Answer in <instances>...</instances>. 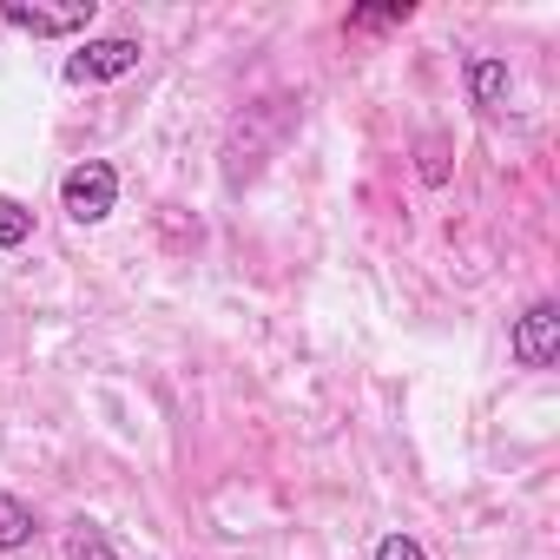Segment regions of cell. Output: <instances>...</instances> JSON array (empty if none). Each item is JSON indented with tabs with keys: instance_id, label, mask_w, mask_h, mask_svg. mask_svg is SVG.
Listing matches in <instances>:
<instances>
[{
	"instance_id": "1",
	"label": "cell",
	"mask_w": 560,
	"mask_h": 560,
	"mask_svg": "<svg viewBox=\"0 0 560 560\" xmlns=\"http://www.w3.org/2000/svg\"><path fill=\"white\" fill-rule=\"evenodd\" d=\"M298 126V100H264V106H244V119L231 126V139H224V185L231 191H244L257 172H264V159L277 152V139H284Z\"/></svg>"
},
{
	"instance_id": "5",
	"label": "cell",
	"mask_w": 560,
	"mask_h": 560,
	"mask_svg": "<svg viewBox=\"0 0 560 560\" xmlns=\"http://www.w3.org/2000/svg\"><path fill=\"white\" fill-rule=\"evenodd\" d=\"M139 60H145V47H139V40L106 34V40H86L80 54H67V80H73V86H106V80H126Z\"/></svg>"
},
{
	"instance_id": "3",
	"label": "cell",
	"mask_w": 560,
	"mask_h": 560,
	"mask_svg": "<svg viewBox=\"0 0 560 560\" xmlns=\"http://www.w3.org/2000/svg\"><path fill=\"white\" fill-rule=\"evenodd\" d=\"M508 357H514L521 370H553V363H560V304H553V298H540V304H527V311L514 317Z\"/></svg>"
},
{
	"instance_id": "9",
	"label": "cell",
	"mask_w": 560,
	"mask_h": 560,
	"mask_svg": "<svg viewBox=\"0 0 560 560\" xmlns=\"http://www.w3.org/2000/svg\"><path fill=\"white\" fill-rule=\"evenodd\" d=\"M416 8L409 0H389V8H357L350 21H343V34H389V27H402Z\"/></svg>"
},
{
	"instance_id": "7",
	"label": "cell",
	"mask_w": 560,
	"mask_h": 560,
	"mask_svg": "<svg viewBox=\"0 0 560 560\" xmlns=\"http://www.w3.org/2000/svg\"><path fill=\"white\" fill-rule=\"evenodd\" d=\"M34 534H40L34 508H27L21 494H8V488H0V553H21V547H27Z\"/></svg>"
},
{
	"instance_id": "12",
	"label": "cell",
	"mask_w": 560,
	"mask_h": 560,
	"mask_svg": "<svg viewBox=\"0 0 560 560\" xmlns=\"http://www.w3.org/2000/svg\"><path fill=\"white\" fill-rule=\"evenodd\" d=\"M422 178H429V185H442V178H448V159H442V145H429V152H422Z\"/></svg>"
},
{
	"instance_id": "10",
	"label": "cell",
	"mask_w": 560,
	"mask_h": 560,
	"mask_svg": "<svg viewBox=\"0 0 560 560\" xmlns=\"http://www.w3.org/2000/svg\"><path fill=\"white\" fill-rule=\"evenodd\" d=\"M27 237H34V211L14 191H0V250H21Z\"/></svg>"
},
{
	"instance_id": "6",
	"label": "cell",
	"mask_w": 560,
	"mask_h": 560,
	"mask_svg": "<svg viewBox=\"0 0 560 560\" xmlns=\"http://www.w3.org/2000/svg\"><path fill=\"white\" fill-rule=\"evenodd\" d=\"M508 93H514L508 60H501V54H475V60H468V106H475V113H501Z\"/></svg>"
},
{
	"instance_id": "4",
	"label": "cell",
	"mask_w": 560,
	"mask_h": 560,
	"mask_svg": "<svg viewBox=\"0 0 560 560\" xmlns=\"http://www.w3.org/2000/svg\"><path fill=\"white\" fill-rule=\"evenodd\" d=\"M93 0H73V8H27V0H8L0 8V21H8L14 34H34V40H80L93 34Z\"/></svg>"
},
{
	"instance_id": "8",
	"label": "cell",
	"mask_w": 560,
	"mask_h": 560,
	"mask_svg": "<svg viewBox=\"0 0 560 560\" xmlns=\"http://www.w3.org/2000/svg\"><path fill=\"white\" fill-rule=\"evenodd\" d=\"M67 560H119V547H113V534L100 527V521H73L67 527Z\"/></svg>"
},
{
	"instance_id": "11",
	"label": "cell",
	"mask_w": 560,
	"mask_h": 560,
	"mask_svg": "<svg viewBox=\"0 0 560 560\" xmlns=\"http://www.w3.org/2000/svg\"><path fill=\"white\" fill-rule=\"evenodd\" d=\"M376 560H429V547L416 534H383L376 540Z\"/></svg>"
},
{
	"instance_id": "2",
	"label": "cell",
	"mask_w": 560,
	"mask_h": 560,
	"mask_svg": "<svg viewBox=\"0 0 560 560\" xmlns=\"http://www.w3.org/2000/svg\"><path fill=\"white\" fill-rule=\"evenodd\" d=\"M113 205H119V165H106V159H80V165L60 178V211H67L73 224H106Z\"/></svg>"
}]
</instances>
